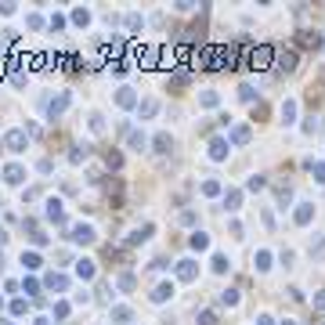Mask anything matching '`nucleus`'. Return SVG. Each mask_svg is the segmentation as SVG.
Listing matches in <instances>:
<instances>
[{"mask_svg": "<svg viewBox=\"0 0 325 325\" xmlns=\"http://www.w3.org/2000/svg\"><path fill=\"white\" fill-rule=\"evenodd\" d=\"M311 170H315V177H318V181L325 184V163H318V166H311Z\"/></svg>", "mask_w": 325, "mask_h": 325, "instance_id": "nucleus-32", "label": "nucleus"}, {"mask_svg": "<svg viewBox=\"0 0 325 325\" xmlns=\"http://www.w3.org/2000/svg\"><path fill=\"white\" fill-rule=\"evenodd\" d=\"M199 325H217V315L213 311H203V315H199Z\"/></svg>", "mask_w": 325, "mask_h": 325, "instance_id": "nucleus-21", "label": "nucleus"}, {"mask_svg": "<svg viewBox=\"0 0 325 325\" xmlns=\"http://www.w3.org/2000/svg\"><path fill=\"white\" fill-rule=\"evenodd\" d=\"M112 318H116V322H130V311H127V307H116Z\"/></svg>", "mask_w": 325, "mask_h": 325, "instance_id": "nucleus-25", "label": "nucleus"}, {"mask_svg": "<svg viewBox=\"0 0 325 325\" xmlns=\"http://www.w3.org/2000/svg\"><path fill=\"white\" fill-rule=\"evenodd\" d=\"M203 192H206V195H217V192H221V184H217V181H206Z\"/></svg>", "mask_w": 325, "mask_h": 325, "instance_id": "nucleus-30", "label": "nucleus"}, {"mask_svg": "<svg viewBox=\"0 0 325 325\" xmlns=\"http://www.w3.org/2000/svg\"><path fill=\"white\" fill-rule=\"evenodd\" d=\"M47 286H51V289H65V278H61V275H51Z\"/></svg>", "mask_w": 325, "mask_h": 325, "instance_id": "nucleus-24", "label": "nucleus"}, {"mask_svg": "<svg viewBox=\"0 0 325 325\" xmlns=\"http://www.w3.org/2000/svg\"><path fill=\"white\" fill-rule=\"evenodd\" d=\"M127 29H141V18H137V14H127Z\"/></svg>", "mask_w": 325, "mask_h": 325, "instance_id": "nucleus-31", "label": "nucleus"}, {"mask_svg": "<svg viewBox=\"0 0 325 325\" xmlns=\"http://www.w3.org/2000/svg\"><path fill=\"white\" fill-rule=\"evenodd\" d=\"M300 43H304V47H318L322 40H318V33H315V36H311V33H300Z\"/></svg>", "mask_w": 325, "mask_h": 325, "instance_id": "nucleus-18", "label": "nucleus"}, {"mask_svg": "<svg viewBox=\"0 0 325 325\" xmlns=\"http://www.w3.org/2000/svg\"><path fill=\"white\" fill-rule=\"evenodd\" d=\"M7 145H11V152H22V145H25V134H22V130H11V134H7Z\"/></svg>", "mask_w": 325, "mask_h": 325, "instance_id": "nucleus-8", "label": "nucleus"}, {"mask_svg": "<svg viewBox=\"0 0 325 325\" xmlns=\"http://www.w3.org/2000/svg\"><path fill=\"white\" fill-rule=\"evenodd\" d=\"M177 278H181V282H192V278H195V264H192V260H181V264H177Z\"/></svg>", "mask_w": 325, "mask_h": 325, "instance_id": "nucleus-4", "label": "nucleus"}, {"mask_svg": "<svg viewBox=\"0 0 325 325\" xmlns=\"http://www.w3.org/2000/svg\"><path fill=\"white\" fill-rule=\"evenodd\" d=\"M156 112H159V101H152V98H148V101L141 105V116L148 119V116H156Z\"/></svg>", "mask_w": 325, "mask_h": 325, "instance_id": "nucleus-15", "label": "nucleus"}, {"mask_svg": "<svg viewBox=\"0 0 325 325\" xmlns=\"http://www.w3.org/2000/svg\"><path fill=\"white\" fill-rule=\"evenodd\" d=\"M239 94H242V101H253V87H250V83H242V87H239Z\"/></svg>", "mask_w": 325, "mask_h": 325, "instance_id": "nucleus-27", "label": "nucleus"}, {"mask_svg": "<svg viewBox=\"0 0 325 325\" xmlns=\"http://www.w3.org/2000/svg\"><path fill=\"white\" fill-rule=\"evenodd\" d=\"M170 297H174V286H170V282L156 286V293H152V300H156V304H163V300H170Z\"/></svg>", "mask_w": 325, "mask_h": 325, "instance_id": "nucleus-6", "label": "nucleus"}, {"mask_svg": "<svg viewBox=\"0 0 325 325\" xmlns=\"http://www.w3.org/2000/svg\"><path fill=\"white\" fill-rule=\"evenodd\" d=\"M257 325H271V318H260V322H257Z\"/></svg>", "mask_w": 325, "mask_h": 325, "instance_id": "nucleus-34", "label": "nucleus"}, {"mask_svg": "<svg viewBox=\"0 0 325 325\" xmlns=\"http://www.w3.org/2000/svg\"><path fill=\"white\" fill-rule=\"evenodd\" d=\"M119 289H134V275H119Z\"/></svg>", "mask_w": 325, "mask_h": 325, "instance_id": "nucleus-29", "label": "nucleus"}, {"mask_svg": "<svg viewBox=\"0 0 325 325\" xmlns=\"http://www.w3.org/2000/svg\"><path fill=\"white\" fill-rule=\"evenodd\" d=\"M253 264H257V271H268V268H271V253H268V250H260V253L253 257Z\"/></svg>", "mask_w": 325, "mask_h": 325, "instance_id": "nucleus-10", "label": "nucleus"}, {"mask_svg": "<svg viewBox=\"0 0 325 325\" xmlns=\"http://www.w3.org/2000/svg\"><path fill=\"white\" fill-rule=\"evenodd\" d=\"M282 325H293V322H282Z\"/></svg>", "mask_w": 325, "mask_h": 325, "instance_id": "nucleus-36", "label": "nucleus"}, {"mask_svg": "<svg viewBox=\"0 0 325 325\" xmlns=\"http://www.w3.org/2000/svg\"><path fill=\"white\" fill-rule=\"evenodd\" d=\"M210 156L213 159H224L228 156V141H224V137H213V141H210Z\"/></svg>", "mask_w": 325, "mask_h": 325, "instance_id": "nucleus-3", "label": "nucleus"}, {"mask_svg": "<svg viewBox=\"0 0 325 325\" xmlns=\"http://www.w3.org/2000/svg\"><path fill=\"white\" fill-rule=\"evenodd\" d=\"M116 101H119L123 108H130V105H134L137 98H134V90H130V87H123V90H119V94H116Z\"/></svg>", "mask_w": 325, "mask_h": 325, "instance_id": "nucleus-11", "label": "nucleus"}, {"mask_svg": "<svg viewBox=\"0 0 325 325\" xmlns=\"http://www.w3.org/2000/svg\"><path fill=\"white\" fill-rule=\"evenodd\" d=\"M297 69V54L286 51V54H278V72H293Z\"/></svg>", "mask_w": 325, "mask_h": 325, "instance_id": "nucleus-2", "label": "nucleus"}, {"mask_svg": "<svg viewBox=\"0 0 325 325\" xmlns=\"http://www.w3.org/2000/svg\"><path fill=\"white\" fill-rule=\"evenodd\" d=\"M315 307H318V311H325V289H322L318 297H315Z\"/></svg>", "mask_w": 325, "mask_h": 325, "instance_id": "nucleus-33", "label": "nucleus"}, {"mask_svg": "<svg viewBox=\"0 0 325 325\" xmlns=\"http://www.w3.org/2000/svg\"><path fill=\"white\" fill-rule=\"evenodd\" d=\"M293 116H297V101H286V105H282V119L293 123Z\"/></svg>", "mask_w": 325, "mask_h": 325, "instance_id": "nucleus-16", "label": "nucleus"}, {"mask_svg": "<svg viewBox=\"0 0 325 325\" xmlns=\"http://www.w3.org/2000/svg\"><path fill=\"white\" fill-rule=\"evenodd\" d=\"M72 239H76V242H94V228H90V224H80V228L72 231Z\"/></svg>", "mask_w": 325, "mask_h": 325, "instance_id": "nucleus-5", "label": "nucleus"}, {"mask_svg": "<svg viewBox=\"0 0 325 325\" xmlns=\"http://www.w3.org/2000/svg\"><path fill=\"white\" fill-rule=\"evenodd\" d=\"M224 203H228V210H239V203H242V195H239V192H228V199H224Z\"/></svg>", "mask_w": 325, "mask_h": 325, "instance_id": "nucleus-20", "label": "nucleus"}, {"mask_svg": "<svg viewBox=\"0 0 325 325\" xmlns=\"http://www.w3.org/2000/svg\"><path fill=\"white\" fill-rule=\"evenodd\" d=\"M36 325H47V322H43V318H40V322H36Z\"/></svg>", "mask_w": 325, "mask_h": 325, "instance_id": "nucleus-35", "label": "nucleus"}, {"mask_svg": "<svg viewBox=\"0 0 325 325\" xmlns=\"http://www.w3.org/2000/svg\"><path fill=\"white\" fill-rule=\"evenodd\" d=\"M127 141H130V148H145V134H141V130H130Z\"/></svg>", "mask_w": 325, "mask_h": 325, "instance_id": "nucleus-12", "label": "nucleus"}, {"mask_svg": "<svg viewBox=\"0 0 325 325\" xmlns=\"http://www.w3.org/2000/svg\"><path fill=\"white\" fill-rule=\"evenodd\" d=\"M322 325H325V322H322Z\"/></svg>", "mask_w": 325, "mask_h": 325, "instance_id": "nucleus-37", "label": "nucleus"}, {"mask_svg": "<svg viewBox=\"0 0 325 325\" xmlns=\"http://www.w3.org/2000/svg\"><path fill=\"white\" fill-rule=\"evenodd\" d=\"M224 268H228V257L217 253V257H213V271H224Z\"/></svg>", "mask_w": 325, "mask_h": 325, "instance_id": "nucleus-28", "label": "nucleus"}, {"mask_svg": "<svg viewBox=\"0 0 325 325\" xmlns=\"http://www.w3.org/2000/svg\"><path fill=\"white\" fill-rule=\"evenodd\" d=\"M221 304L235 307V304H239V293H235V289H224V293H221Z\"/></svg>", "mask_w": 325, "mask_h": 325, "instance_id": "nucleus-14", "label": "nucleus"}, {"mask_svg": "<svg viewBox=\"0 0 325 325\" xmlns=\"http://www.w3.org/2000/svg\"><path fill=\"white\" fill-rule=\"evenodd\" d=\"M72 22H76V25H87L90 14H87V11H72Z\"/></svg>", "mask_w": 325, "mask_h": 325, "instance_id": "nucleus-22", "label": "nucleus"}, {"mask_svg": "<svg viewBox=\"0 0 325 325\" xmlns=\"http://www.w3.org/2000/svg\"><path fill=\"white\" fill-rule=\"evenodd\" d=\"M192 246H195V250H206V246H210V239L203 235V231H195V235H192Z\"/></svg>", "mask_w": 325, "mask_h": 325, "instance_id": "nucleus-17", "label": "nucleus"}, {"mask_svg": "<svg viewBox=\"0 0 325 325\" xmlns=\"http://www.w3.org/2000/svg\"><path fill=\"white\" fill-rule=\"evenodd\" d=\"M271 58H275V51L268 47V43H260V47H253V54H250V65L253 69H268Z\"/></svg>", "mask_w": 325, "mask_h": 325, "instance_id": "nucleus-1", "label": "nucleus"}, {"mask_svg": "<svg viewBox=\"0 0 325 325\" xmlns=\"http://www.w3.org/2000/svg\"><path fill=\"white\" fill-rule=\"evenodd\" d=\"M250 141V127H235L231 130V145H246Z\"/></svg>", "mask_w": 325, "mask_h": 325, "instance_id": "nucleus-9", "label": "nucleus"}, {"mask_svg": "<svg viewBox=\"0 0 325 325\" xmlns=\"http://www.w3.org/2000/svg\"><path fill=\"white\" fill-rule=\"evenodd\" d=\"M76 271H80V278H90V275H94V264H90V260H80Z\"/></svg>", "mask_w": 325, "mask_h": 325, "instance_id": "nucleus-19", "label": "nucleus"}, {"mask_svg": "<svg viewBox=\"0 0 325 325\" xmlns=\"http://www.w3.org/2000/svg\"><path fill=\"white\" fill-rule=\"evenodd\" d=\"M22 264H25V268H40V257H36V253H25Z\"/></svg>", "mask_w": 325, "mask_h": 325, "instance_id": "nucleus-23", "label": "nucleus"}, {"mask_svg": "<svg viewBox=\"0 0 325 325\" xmlns=\"http://www.w3.org/2000/svg\"><path fill=\"white\" fill-rule=\"evenodd\" d=\"M311 217H315V206H311V203H300V210H297V224H311Z\"/></svg>", "mask_w": 325, "mask_h": 325, "instance_id": "nucleus-7", "label": "nucleus"}, {"mask_svg": "<svg viewBox=\"0 0 325 325\" xmlns=\"http://www.w3.org/2000/svg\"><path fill=\"white\" fill-rule=\"evenodd\" d=\"M174 148V141H170V134H159L156 137V152H170Z\"/></svg>", "mask_w": 325, "mask_h": 325, "instance_id": "nucleus-13", "label": "nucleus"}, {"mask_svg": "<svg viewBox=\"0 0 325 325\" xmlns=\"http://www.w3.org/2000/svg\"><path fill=\"white\" fill-rule=\"evenodd\" d=\"M199 101H203L206 108H213V105H217V94H213V90H206V94H203V98H199Z\"/></svg>", "mask_w": 325, "mask_h": 325, "instance_id": "nucleus-26", "label": "nucleus"}]
</instances>
